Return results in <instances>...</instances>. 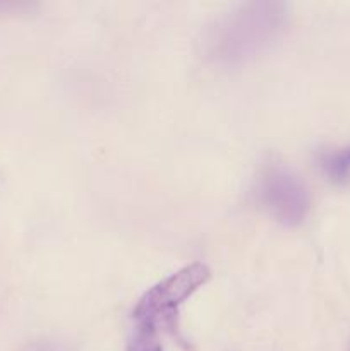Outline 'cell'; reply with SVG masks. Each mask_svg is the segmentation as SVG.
Returning a JSON list of instances; mask_svg holds the SVG:
<instances>
[{
    "label": "cell",
    "instance_id": "2",
    "mask_svg": "<svg viewBox=\"0 0 350 351\" xmlns=\"http://www.w3.org/2000/svg\"><path fill=\"white\" fill-rule=\"evenodd\" d=\"M211 278V271L206 264L192 263L170 274L165 280L144 291L132 311L134 322L151 324L156 329L165 328L177 331L178 307L192 293L205 287Z\"/></svg>",
    "mask_w": 350,
    "mask_h": 351
},
{
    "label": "cell",
    "instance_id": "7",
    "mask_svg": "<svg viewBox=\"0 0 350 351\" xmlns=\"http://www.w3.org/2000/svg\"><path fill=\"white\" fill-rule=\"evenodd\" d=\"M27 351H55V348L51 345H48V343H36V345L31 346Z\"/></svg>",
    "mask_w": 350,
    "mask_h": 351
},
{
    "label": "cell",
    "instance_id": "8",
    "mask_svg": "<svg viewBox=\"0 0 350 351\" xmlns=\"http://www.w3.org/2000/svg\"><path fill=\"white\" fill-rule=\"evenodd\" d=\"M349 351H350V350H349Z\"/></svg>",
    "mask_w": 350,
    "mask_h": 351
},
{
    "label": "cell",
    "instance_id": "3",
    "mask_svg": "<svg viewBox=\"0 0 350 351\" xmlns=\"http://www.w3.org/2000/svg\"><path fill=\"white\" fill-rule=\"evenodd\" d=\"M256 199L275 221L290 228L301 225L311 209V194L304 178L280 160H270L261 167Z\"/></svg>",
    "mask_w": 350,
    "mask_h": 351
},
{
    "label": "cell",
    "instance_id": "4",
    "mask_svg": "<svg viewBox=\"0 0 350 351\" xmlns=\"http://www.w3.org/2000/svg\"><path fill=\"white\" fill-rule=\"evenodd\" d=\"M318 167L331 184L345 185L350 182V144L335 149H323L318 154Z\"/></svg>",
    "mask_w": 350,
    "mask_h": 351
},
{
    "label": "cell",
    "instance_id": "6",
    "mask_svg": "<svg viewBox=\"0 0 350 351\" xmlns=\"http://www.w3.org/2000/svg\"><path fill=\"white\" fill-rule=\"evenodd\" d=\"M26 3H17V2H0V14H14L19 10L26 9Z\"/></svg>",
    "mask_w": 350,
    "mask_h": 351
},
{
    "label": "cell",
    "instance_id": "5",
    "mask_svg": "<svg viewBox=\"0 0 350 351\" xmlns=\"http://www.w3.org/2000/svg\"><path fill=\"white\" fill-rule=\"evenodd\" d=\"M126 351H163L160 329L144 322H134V328L127 338Z\"/></svg>",
    "mask_w": 350,
    "mask_h": 351
},
{
    "label": "cell",
    "instance_id": "1",
    "mask_svg": "<svg viewBox=\"0 0 350 351\" xmlns=\"http://www.w3.org/2000/svg\"><path fill=\"white\" fill-rule=\"evenodd\" d=\"M288 5L278 0L240 3L216 17L202 34V55L222 67H235L271 48L285 33Z\"/></svg>",
    "mask_w": 350,
    "mask_h": 351
}]
</instances>
